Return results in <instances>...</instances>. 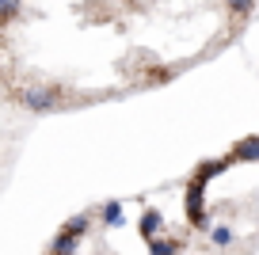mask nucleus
Wrapping results in <instances>:
<instances>
[{"label": "nucleus", "instance_id": "f257e3e1", "mask_svg": "<svg viewBox=\"0 0 259 255\" xmlns=\"http://www.w3.org/2000/svg\"><path fill=\"white\" fill-rule=\"evenodd\" d=\"M19 103H23L27 111H34V114H46V111L57 107V88H50V84H42V88H23Z\"/></svg>", "mask_w": 259, "mask_h": 255}, {"label": "nucleus", "instance_id": "20e7f679", "mask_svg": "<svg viewBox=\"0 0 259 255\" xmlns=\"http://www.w3.org/2000/svg\"><path fill=\"white\" fill-rule=\"evenodd\" d=\"M99 217H103V225H122V202L118 198H111V202H103V209H99Z\"/></svg>", "mask_w": 259, "mask_h": 255}, {"label": "nucleus", "instance_id": "39448f33", "mask_svg": "<svg viewBox=\"0 0 259 255\" xmlns=\"http://www.w3.org/2000/svg\"><path fill=\"white\" fill-rule=\"evenodd\" d=\"M141 232H145V240H153L156 232H160V214H156V209H145V217H141Z\"/></svg>", "mask_w": 259, "mask_h": 255}, {"label": "nucleus", "instance_id": "f03ea898", "mask_svg": "<svg viewBox=\"0 0 259 255\" xmlns=\"http://www.w3.org/2000/svg\"><path fill=\"white\" fill-rule=\"evenodd\" d=\"M76 247H80V236H73V232H65V229H61L50 251H54V255H76Z\"/></svg>", "mask_w": 259, "mask_h": 255}, {"label": "nucleus", "instance_id": "0eeeda50", "mask_svg": "<svg viewBox=\"0 0 259 255\" xmlns=\"http://www.w3.org/2000/svg\"><path fill=\"white\" fill-rule=\"evenodd\" d=\"M179 244L176 240H149V255H176Z\"/></svg>", "mask_w": 259, "mask_h": 255}, {"label": "nucleus", "instance_id": "423d86ee", "mask_svg": "<svg viewBox=\"0 0 259 255\" xmlns=\"http://www.w3.org/2000/svg\"><path fill=\"white\" fill-rule=\"evenodd\" d=\"M187 206H191V221H202V191H198V179H194V187H191Z\"/></svg>", "mask_w": 259, "mask_h": 255}, {"label": "nucleus", "instance_id": "1a4fd4ad", "mask_svg": "<svg viewBox=\"0 0 259 255\" xmlns=\"http://www.w3.org/2000/svg\"><path fill=\"white\" fill-rule=\"evenodd\" d=\"M225 8L236 12V16H248V12L255 8V0H225Z\"/></svg>", "mask_w": 259, "mask_h": 255}, {"label": "nucleus", "instance_id": "9d476101", "mask_svg": "<svg viewBox=\"0 0 259 255\" xmlns=\"http://www.w3.org/2000/svg\"><path fill=\"white\" fill-rule=\"evenodd\" d=\"M65 232H73V236H84V232H88V217H73V221L65 225Z\"/></svg>", "mask_w": 259, "mask_h": 255}, {"label": "nucleus", "instance_id": "6e6552de", "mask_svg": "<svg viewBox=\"0 0 259 255\" xmlns=\"http://www.w3.org/2000/svg\"><path fill=\"white\" fill-rule=\"evenodd\" d=\"M19 8H23V0H0V19H16Z\"/></svg>", "mask_w": 259, "mask_h": 255}, {"label": "nucleus", "instance_id": "7ed1b4c3", "mask_svg": "<svg viewBox=\"0 0 259 255\" xmlns=\"http://www.w3.org/2000/svg\"><path fill=\"white\" fill-rule=\"evenodd\" d=\"M210 244H213V247H233V244H236L233 225H213V229H210Z\"/></svg>", "mask_w": 259, "mask_h": 255}]
</instances>
